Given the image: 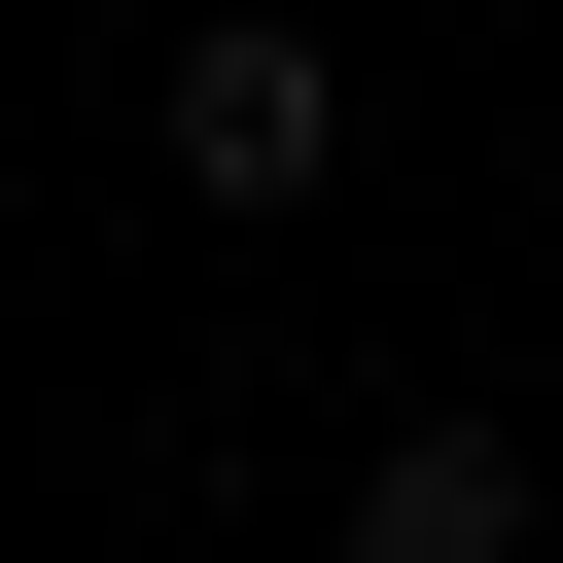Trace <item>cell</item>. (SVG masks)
Instances as JSON below:
<instances>
[{
	"label": "cell",
	"mask_w": 563,
	"mask_h": 563,
	"mask_svg": "<svg viewBox=\"0 0 563 563\" xmlns=\"http://www.w3.org/2000/svg\"><path fill=\"white\" fill-rule=\"evenodd\" d=\"M317 141H352V70H317L282 0H211V35H176V211H317Z\"/></svg>",
	"instance_id": "1"
},
{
	"label": "cell",
	"mask_w": 563,
	"mask_h": 563,
	"mask_svg": "<svg viewBox=\"0 0 563 563\" xmlns=\"http://www.w3.org/2000/svg\"><path fill=\"white\" fill-rule=\"evenodd\" d=\"M352 563H528V422H387L352 457Z\"/></svg>",
	"instance_id": "2"
}]
</instances>
